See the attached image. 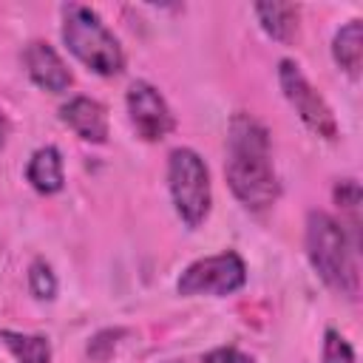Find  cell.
I'll list each match as a JSON object with an SVG mask.
<instances>
[{"label":"cell","instance_id":"obj_1","mask_svg":"<svg viewBox=\"0 0 363 363\" xmlns=\"http://www.w3.org/2000/svg\"><path fill=\"white\" fill-rule=\"evenodd\" d=\"M224 176L233 196L247 210H267L281 196V182L269 156V133L250 113H235L230 119Z\"/></svg>","mask_w":363,"mask_h":363},{"label":"cell","instance_id":"obj_2","mask_svg":"<svg viewBox=\"0 0 363 363\" xmlns=\"http://www.w3.org/2000/svg\"><path fill=\"white\" fill-rule=\"evenodd\" d=\"M306 255L315 272L326 286L346 298H357L360 275L354 261V247L346 235V227L323 210H312L306 216Z\"/></svg>","mask_w":363,"mask_h":363},{"label":"cell","instance_id":"obj_3","mask_svg":"<svg viewBox=\"0 0 363 363\" xmlns=\"http://www.w3.org/2000/svg\"><path fill=\"white\" fill-rule=\"evenodd\" d=\"M62 43L88 71L99 77H116L125 68V54L119 40L91 6L82 3L62 6Z\"/></svg>","mask_w":363,"mask_h":363},{"label":"cell","instance_id":"obj_4","mask_svg":"<svg viewBox=\"0 0 363 363\" xmlns=\"http://www.w3.org/2000/svg\"><path fill=\"white\" fill-rule=\"evenodd\" d=\"M167 187L179 218L196 230L210 216L213 190H210V170L204 159L193 147H176L167 156Z\"/></svg>","mask_w":363,"mask_h":363},{"label":"cell","instance_id":"obj_5","mask_svg":"<svg viewBox=\"0 0 363 363\" xmlns=\"http://www.w3.org/2000/svg\"><path fill=\"white\" fill-rule=\"evenodd\" d=\"M244 284H247V264L238 252L227 250L193 261L182 272L176 289L179 295H230Z\"/></svg>","mask_w":363,"mask_h":363},{"label":"cell","instance_id":"obj_6","mask_svg":"<svg viewBox=\"0 0 363 363\" xmlns=\"http://www.w3.org/2000/svg\"><path fill=\"white\" fill-rule=\"evenodd\" d=\"M278 82H281V91H284L286 102L295 108V113L301 116V122L312 133H318L323 139H335L337 136V119H335L329 102L312 88V82L298 68V62L281 60L278 62Z\"/></svg>","mask_w":363,"mask_h":363},{"label":"cell","instance_id":"obj_7","mask_svg":"<svg viewBox=\"0 0 363 363\" xmlns=\"http://www.w3.org/2000/svg\"><path fill=\"white\" fill-rule=\"evenodd\" d=\"M125 102H128V116L145 142H159L176 128L170 105L164 102L159 88H153L150 82H145V79L130 82Z\"/></svg>","mask_w":363,"mask_h":363},{"label":"cell","instance_id":"obj_8","mask_svg":"<svg viewBox=\"0 0 363 363\" xmlns=\"http://www.w3.org/2000/svg\"><path fill=\"white\" fill-rule=\"evenodd\" d=\"M23 62H26V71L31 77V82L43 91H51V94H60V91H68L74 77L68 71V65L62 62V57L54 51V45L43 43V40H34L26 45L23 51Z\"/></svg>","mask_w":363,"mask_h":363},{"label":"cell","instance_id":"obj_9","mask_svg":"<svg viewBox=\"0 0 363 363\" xmlns=\"http://www.w3.org/2000/svg\"><path fill=\"white\" fill-rule=\"evenodd\" d=\"M60 119L82 139L91 145L108 142V111L102 102L91 96H74L60 108Z\"/></svg>","mask_w":363,"mask_h":363},{"label":"cell","instance_id":"obj_10","mask_svg":"<svg viewBox=\"0 0 363 363\" xmlns=\"http://www.w3.org/2000/svg\"><path fill=\"white\" fill-rule=\"evenodd\" d=\"M26 179L28 184L43 193V196H54L62 190L65 184V170H62V153L54 147V145H45V147H37L28 159V167H26Z\"/></svg>","mask_w":363,"mask_h":363},{"label":"cell","instance_id":"obj_11","mask_svg":"<svg viewBox=\"0 0 363 363\" xmlns=\"http://www.w3.org/2000/svg\"><path fill=\"white\" fill-rule=\"evenodd\" d=\"M332 57L349 77L360 74V65H363V23L360 20H349L346 26L337 28L332 40Z\"/></svg>","mask_w":363,"mask_h":363},{"label":"cell","instance_id":"obj_12","mask_svg":"<svg viewBox=\"0 0 363 363\" xmlns=\"http://www.w3.org/2000/svg\"><path fill=\"white\" fill-rule=\"evenodd\" d=\"M255 17L261 28L278 43H289L298 34V6L292 3H258Z\"/></svg>","mask_w":363,"mask_h":363},{"label":"cell","instance_id":"obj_13","mask_svg":"<svg viewBox=\"0 0 363 363\" xmlns=\"http://www.w3.org/2000/svg\"><path fill=\"white\" fill-rule=\"evenodd\" d=\"M3 346L14 354L17 363H51V343L45 335H26L14 329H0Z\"/></svg>","mask_w":363,"mask_h":363},{"label":"cell","instance_id":"obj_14","mask_svg":"<svg viewBox=\"0 0 363 363\" xmlns=\"http://www.w3.org/2000/svg\"><path fill=\"white\" fill-rule=\"evenodd\" d=\"M28 289H31V295L37 301H54V295H57V275H54L48 261H43V258L31 261V267H28Z\"/></svg>","mask_w":363,"mask_h":363},{"label":"cell","instance_id":"obj_15","mask_svg":"<svg viewBox=\"0 0 363 363\" xmlns=\"http://www.w3.org/2000/svg\"><path fill=\"white\" fill-rule=\"evenodd\" d=\"M320 363H354V349L349 346V340L335 332V329H326L323 335V357Z\"/></svg>","mask_w":363,"mask_h":363},{"label":"cell","instance_id":"obj_16","mask_svg":"<svg viewBox=\"0 0 363 363\" xmlns=\"http://www.w3.org/2000/svg\"><path fill=\"white\" fill-rule=\"evenodd\" d=\"M122 335H125L122 329H105V332L94 335V340L88 343V354H91L94 360L105 363V360L111 357V352L116 349V337H122Z\"/></svg>","mask_w":363,"mask_h":363},{"label":"cell","instance_id":"obj_17","mask_svg":"<svg viewBox=\"0 0 363 363\" xmlns=\"http://www.w3.org/2000/svg\"><path fill=\"white\" fill-rule=\"evenodd\" d=\"M335 201H337L340 210H346V213L354 216L357 207H360V184H357L354 179L337 182V184H335Z\"/></svg>","mask_w":363,"mask_h":363},{"label":"cell","instance_id":"obj_18","mask_svg":"<svg viewBox=\"0 0 363 363\" xmlns=\"http://www.w3.org/2000/svg\"><path fill=\"white\" fill-rule=\"evenodd\" d=\"M204 363H255V360L235 346H218L204 354Z\"/></svg>","mask_w":363,"mask_h":363},{"label":"cell","instance_id":"obj_19","mask_svg":"<svg viewBox=\"0 0 363 363\" xmlns=\"http://www.w3.org/2000/svg\"><path fill=\"white\" fill-rule=\"evenodd\" d=\"M6 139H9V122H6V116L0 111V150L6 147Z\"/></svg>","mask_w":363,"mask_h":363}]
</instances>
